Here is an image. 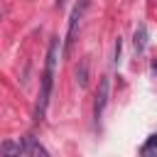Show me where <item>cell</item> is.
I'll return each mask as SVG.
<instances>
[{
    "label": "cell",
    "mask_w": 157,
    "mask_h": 157,
    "mask_svg": "<svg viewBox=\"0 0 157 157\" xmlns=\"http://www.w3.org/2000/svg\"><path fill=\"white\" fill-rule=\"evenodd\" d=\"M56 59H59V37L49 39V49H47V61H44V74H42V86H39V96H37V105H34V120L42 123L49 108V98H52V88H54V69H56Z\"/></svg>",
    "instance_id": "6da1fadb"
},
{
    "label": "cell",
    "mask_w": 157,
    "mask_h": 157,
    "mask_svg": "<svg viewBox=\"0 0 157 157\" xmlns=\"http://www.w3.org/2000/svg\"><path fill=\"white\" fill-rule=\"evenodd\" d=\"M145 47H147V27L140 25L135 29V52H145Z\"/></svg>",
    "instance_id": "5b68a950"
},
{
    "label": "cell",
    "mask_w": 157,
    "mask_h": 157,
    "mask_svg": "<svg viewBox=\"0 0 157 157\" xmlns=\"http://www.w3.org/2000/svg\"><path fill=\"white\" fill-rule=\"evenodd\" d=\"M105 103H108V78H101L98 91H96V105H93V115H96V120L103 115Z\"/></svg>",
    "instance_id": "277c9868"
},
{
    "label": "cell",
    "mask_w": 157,
    "mask_h": 157,
    "mask_svg": "<svg viewBox=\"0 0 157 157\" xmlns=\"http://www.w3.org/2000/svg\"><path fill=\"white\" fill-rule=\"evenodd\" d=\"M152 150H157V135H150V140L140 147V152H142V155H150Z\"/></svg>",
    "instance_id": "52a82bcc"
},
{
    "label": "cell",
    "mask_w": 157,
    "mask_h": 157,
    "mask_svg": "<svg viewBox=\"0 0 157 157\" xmlns=\"http://www.w3.org/2000/svg\"><path fill=\"white\" fill-rule=\"evenodd\" d=\"M0 152H2V155H42V157L49 155V150L42 147L32 135H25V137L17 140V142H12V140L2 142V145H0Z\"/></svg>",
    "instance_id": "7a4b0ae2"
},
{
    "label": "cell",
    "mask_w": 157,
    "mask_h": 157,
    "mask_svg": "<svg viewBox=\"0 0 157 157\" xmlns=\"http://www.w3.org/2000/svg\"><path fill=\"white\" fill-rule=\"evenodd\" d=\"M88 7V0H78L71 10V17H69V29H66V42H64V56H69L74 42H76V32H78V25H81V17Z\"/></svg>",
    "instance_id": "3957f363"
},
{
    "label": "cell",
    "mask_w": 157,
    "mask_h": 157,
    "mask_svg": "<svg viewBox=\"0 0 157 157\" xmlns=\"http://www.w3.org/2000/svg\"><path fill=\"white\" fill-rule=\"evenodd\" d=\"M155 71H157V64H155Z\"/></svg>",
    "instance_id": "ba28073f"
},
{
    "label": "cell",
    "mask_w": 157,
    "mask_h": 157,
    "mask_svg": "<svg viewBox=\"0 0 157 157\" xmlns=\"http://www.w3.org/2000/svg\"><path fill=\"white\" fill-rule=\"evenodd\" d=\"M86 76H88V59H83V61H81V69H76V81H78L81 86H86V83H88Z\"/></svg>",
    "instance_id": "8992f818"
}]
</instances>
